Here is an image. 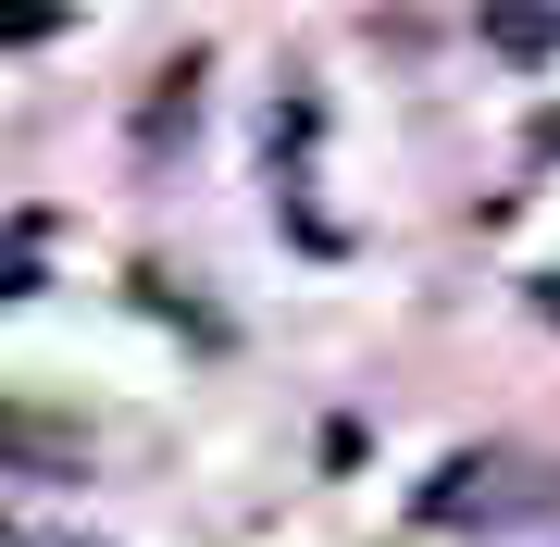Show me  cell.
<instances>
[{
	"label": "cell",
	"instance_id": "1",
	"mask_svg": "<svg viewBox=\"0 0 560 547\" xmlns=\"http://www.w3.org/2000/svg\"><path fill=\"white\" fill-rule=\"evenodd\" d=\"M511 473H523L511 448H486V461H448L436 486H423V523H511V510H523V498H511Z\"/></svg>",
	"mask_w": 560,
	"mask_h": 547
},
{
	"label": "cell",
	"instance_id": "2",
	"mask_svg": "<svg viewBox=\"0 0 560 547\" xmlns=\"http://www.w3.org/2000/svg\"><path fill=\"white\" fill-rule=\"evenodd\" d=\"M0 461L75 473V461H88V436H75V424H50V411H25V399H0Z\"/></svg>",
	"mask_w": 560,
	"mask_h": 547
},
{
	"label": "cell",
	"instance_id": "3",
	"mask_svg": "<svg viewBox=\"0 0 560 547\" xmlns=\"http://www.w3.org/2000/svg\"><path fill=\"white\" fill-rule=\"evenodd\" d=\"M25 274H38V224H13V237H0V299H25Z\"/></svg>",
	"mask_w": 560,
	"mask_h": 547
},
{
	"label": "cell",
	"instance_id": "4",
	"mask_svg": "<svg viewBox=\"0 0 560 547\" xmlns=\"http://www.w3.org/2000/svg\"><path fill=\"white\" fill-rule=\"evenodd\" d=\"M50 25H62L50 0H0V50H25V38H50Z\"/></svg>",
	"mask_w": 560,
	"mask_h": 547
},
{
	"label": "cell",
	"instance_id": "5",
	"mask_svg": "<svg viewBox=\"0 0 560 547\" xmlns=\"http://www.w3.org/2000/svg\"><path fill=\"white\" fill-rule=\"evenodd\" d=\"M0 547H13V523H0Z\"/></svg>",
	"mask_w": 560,
	"mask_h": 547
},
{
	"label": "cell",
	"instance_id": "6",
	"mask_svg": "<svg viewBox=\"0 0 560 547\" xmlns=\"http://www.w3.org/2000/svg\"><path fill=\"white\" fill-rule=\"evenodd\" d=\"M548 311H560V286H548Z\"/></svg>",
	"mask_w": 560,
	"mask_h": 547
}]
</instances>
